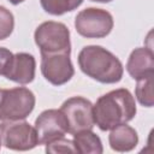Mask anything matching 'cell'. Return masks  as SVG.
Returning a JSON list of instances; mask_svg holds the SVG:
<instances>
[{
    "mask_svg": "<svg viewBox=\"0 0 154 154\" xmlns=\"http://www.w3.org/2000/svg\"><path fill=\"white\" fill-rule=\"evenodd\" d=\"M126 70L129 75L136 81L154 73V54L152 48H135L128 59Z\"/></svg>",
    "mask_w": 154,
    "mask_h": 154,
    "instance_id": "obj_11",
    "label": "cell"
},
{
    "mask_svg": "<svg viewBox=\"0 0 154 154\" xmlns=\"http://www.w3.org/2000/svg\"><path fill=\"white\" fill-rule=\"evenodd\" d=\"M35 43L41 53H58L70 52V30L60 22H43L40 24L34 34Z\"/></svg>",
    "mask_w": 154,
    "mask_h": 154,
    "instance_id": "obj_5",
    "label": "cell"
},
{
    "mask_svg": "<svg viewBox=\"0 0 154 154\" xmlns=\"http://www.w3.org/2000/svg\"><path fill=\"white\" fill-rule=\"evenodd\" d=\"M108 142L111 148L116 152H130L137 146L138 135L134 128L125 123L111 129Z\"/></svg>",
    "mask_w": 154,
    "mask_h": 154,
    "instance_id": "obj_12",
    "label": "cell"
},
{
    "mask_svg": "<svg viewBox=\"0 0 154 154\" xmlns=\"http://www.w3.org/2000/svg\"><path fill=\"white\" fill-rule=\"evenodd\" d=\"M41 72L51 84L63 85L72 78L75 69L70 59V52L41 53Z\"/></svg>",
    "mask_w": 154,
    "mask_h": 154,
    "instance_id": "obj_8",
    "label": "cell"
},
{
    "mask_svg": "<svg viewBox=\"0 0 154 154\" xmlns=\"http://www.w3.org/2000/svg\"><path fill=\"white\" fill-rule=\"evenodd\" d=\"M42 8L53 16H61L76 10L83 0H40Z\"/></svg>",
    "mask_w": 154,
    "mask_h": 154,
    "instance_id": "obj_14",
    "label": "cell"
},
{
    "mask_svg": "<svg viewBox=\"0 0 154 154\" xmlns=\"http://www.w3.org/2000/svg\"><path fill=\"white\" fill-rule=\"evenodd\" d=\"M0 147H1V140H0Z\"/></svg>",
    "mask_w": 154,
    "mask_h": 154,
    "instance_id": "obj_21",
    "label": "cell"
},
{
    "mask_svg": "<svg viewBox=\"0 0 154 154\" xmlns=\"http://www.w3.org/2000/svg\"><path fill=\"white\" fill-rule=\"evenodd\" d=\"M112 14L102 8L89 7L77 13L75 28L77 32L87 38H101L107 36L113 29Z\"/></svg>",
    "mask_w": 154,
    "mask_h": 154,
    "instance_id": "obj_4",
    "label": "cell"
},
{
    "mask_svg": "<svg viewBox=\"0 0 154 154\" xmlns=\"http://www.w3.org/2000/svg\"><path fill=\"white\" fill-rule=\"evenodd\" d=\"M12 52H10L7 48H4V47H0V75L4 76L11 60H12Z\"/></svg>",
    "mask_w": 154,
    "mask_h": 154,
    "instance_id": "obj_18",
    "label": "cell"
},
{
    "mask_svg": "<svg viewBox=\"0 0 154 154\" xmlns=\"http://www.w3.org/2000/svg\"><path fill=\"white\" fill-rule=\"evenodd\" d=\"M93 111L95 124L100 130L107 131L132 120L136 116V103L131 93L120 88L100 96L93 105Z\"/></svg>",
    "mask_w": 154,
    "mask_h": 154,
    "instance_id": "obj_1",
    "label": "cell"
},
{
    "mask_svg": "<svg viewBox=\"0 0 154 154\" xmlns=\"http://www.w3.org/2000/svg\"><path fill=\"white\" fill-rule=\"evenodd\" d=\"M38 144H47L61 138L67 132V120L60 109H46L35 120Z\"/></svg>",
    "mask_w": 154,
    "mask_h": 154,
    "instance_id": "obj_9",
    "label": "cell"
},
{
    "mask_svg": "<svg viewBox=\"0 0 154 154\" xmlns=\"http://www.w3.org/2000/svg\"><path fill=\"white\" fill-rule=\"evenodd\" d=\"M14 26V18L10 10L4 6H0V40L7 38Z\"/></svg>",
    "mask_w": 154,
    "mask_h": 154,
    "instance_id": "obj_16",
    "label": "cell"
},
{
    "mask_svg": "<svg viewBox=\"0 0 154 154\" xmlns=\"http://www.w3.org/2000/svg\"><path fill=\"white\" fill-rule=\"evenodd\" d=\"M12 5H18V4H20V2H23L24 0H8Z\"/></svg>",
    "mask_w": 154,
    "mask_h": 154,
    "instance_id": "obj_19",
    "label": "cell"
},
{
    "mask_svg": "<svg viewBox=\"0 0 154 154\" xmlns=\"http://www.w3.org/2000/svg\"><path fill=\"white\" fill-rule=\"evenodd\" d=\"M78 65L84 75L105 84L117 83L123 77V64L101 46H85L78 54Z\"/></svg>",
    "mask_w": 154,
    "mask_h": 154,
    "instance_id": "obj_2",
    "label": "cell"
},
{
    "mask_svg": "<svg viewBox=\"0 0 154 154\" xmlns=\"http://www.w3.org/2000/svg\"><path fill=\"white\" fill-rule=\"evenodd\" d=\"M35 107V95L25 87L0 89V120L25 119Z\"/></svg>",
    "mask_w": 154,
    "mask_h": 154,
    "instance_id": "obj_3",
    "label": "cell"
},
{
    "mask_svg": "<svg viewBox=\"0 0 154 154\" xmlns=\"http://www.w3.org/2000/svg\"><path fill=\"white\" fill-rule=\"evenodd\" d=\"M0 140L12 150H30L38 144L35 128L20 120H4L0 124Z\"/></svg>",
    "mask_w": 154,
    "mask_h": 154,
    "instance_id": "obj_6",
    "label": "cell"
},
{
    "mask_svg": "<svg viewBox=\"0 0 154 154\" xmlns=\"http://www.w3.org/2000/svg\"><path fill=\"white\" fill-rule=\"evenodd\" d=\"M35 58L29 53H16L5 72V77L19 84H28L35 78Z\"/></svg>",
    "mask_w": 154,
    "mask_h": 154,
    "instance_id": "obj_10",
    "label": "cell"
},
{
    "mask_svg": "<svg viewBox=\"0 0 154 154\" xmlns=\"http://www.w3.org/2000/svg\"><path fill=\"white\" fill-rule=\"evenodd\" d=\"M60 111L67 120V132L71 135L83 130H91L95 125L93 103L82 96L67 99L61 105Z\"/></svg>",
    "mask_w": 154,
    "mask_h": 154,
    "instance_id": "obj_7",
    "label": "cell"
},
{
    "mask_svg": "<svg viewBox=\"0 0 154 154\" xmlns=\"http://www.w3.org/2000/svg\"><path fill=\"white\" fill-rule=\"evenodd\" d=\"M153 76L148 75L143 78L137 79V84H136V97L138 100V102L144 106V107H152L154 103V96H153Z\"/></svg>",
    "mask_w": 154,
    "mask_h": 154,
    "instance_id": "obj_15",
    "label": "cell"
},
{
    "mask_svg": "<svg viewBox=\"0 0 154 154\" xmlns=\"http://www.w3.org/2000/svg\"><path fill=\"white\" fill-rule=\"evenodd\" d=\"M90 1H95V2H109L112 0H90Z\"/></svg>",
    "mask_w": 154,
    "mask_h": 154,
    "instance_id": "obj_20",
    "label": "cell"
},
{
    "mask_svg": "<svg viewBox=\"0 0 154 154\" xmlns=\"http://www.w3.org/2000/svg\"><path fill=\"white\" fill-rule=\"evenodd\" d=\"M46 152L57 154V153H76V148L73 146V142L70 140H66L64 137L54 140L46 144Z\"/></svg>",
    "mask_w": 154,
    "mask_h": 154,
    "instance_id": "obj_17",
    "label": "cell"
},
{
    "mask_svg": "<svg viewBox=\"0 0 154 154\" xmlns=\"http://www.w3.org/2000/svg\"><path fill=\"white\" fill-rule=\"evenodd\" d=\"M73 146L79 154H101L103 152L100 137L91 130H83L73 134Z\"/></svg>",
    "mask_w": 154,
    "mask_h": 154,
    "instance_id": "obj_13",
    "label": "cell"
}]
</instances>
